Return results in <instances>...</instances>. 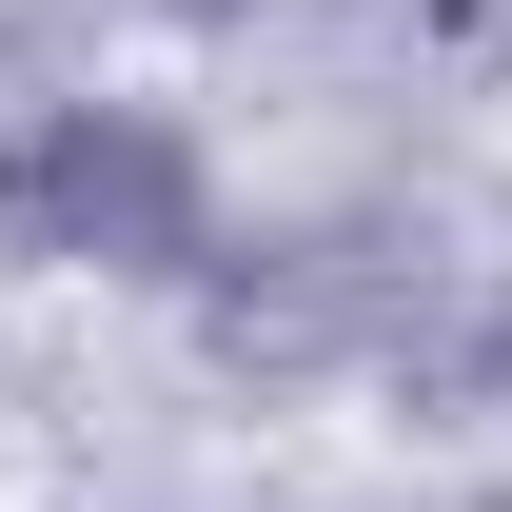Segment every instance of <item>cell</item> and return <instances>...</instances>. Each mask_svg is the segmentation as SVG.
<instances>
[{
    "mask_svg": "<svg viewBox=\"0 0 512 512\" xmlns=\"http://www.w3.org/2000/svg\"><path fill=\"white\" fill-rule=\"evenodd\" d=\"M0 237H20V256H79V276H197V256H217V178H197L178 119L60 99V119L0 138Z\"/></svg>",
    "mask_w": 512,
    "mask_h": 512,
    "instance_id": "obj_1",
    "label": "cell"
}]
</instances>
